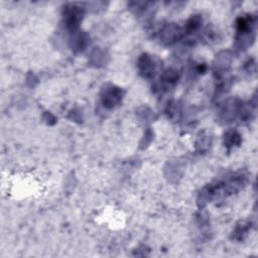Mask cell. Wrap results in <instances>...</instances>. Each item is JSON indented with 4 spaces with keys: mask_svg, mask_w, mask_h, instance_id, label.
<instances>
[{
    "mask_svg": "<svg viewBox=\"0 0 258 258\" xmlns=\"http://www.w3.org/2000/svg\"><path fill=\"white\" fill-rule=\"evenodd\" d=\"M64 18H66L68 26H70L71 28H76L81 21V18H82V11H81L80 7L72 5L66 8Z\"/></svg>",
    "mask_w": 258,
    "mask_h": 258,
    "instance_id": "cell-1",
    "label": "cell"
}]
</instances>
